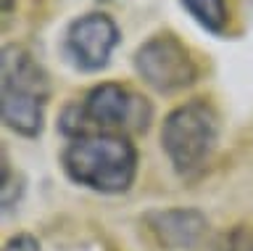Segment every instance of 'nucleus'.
Segmentation results:
<instances>
[{
	"label": "nucleus",
	"instance_id": "1",
	"mask_svg": "<svg viewBox=\"0 0 253 251\" xmlns=\"http://www.w3.org/2000/svg\"><path fill=\"white\" fill-rule=\"evenodd\" d=\"M153 122V103L142 93L124 82H98L79 100H71L58 114V130L69 140L114 132V135H137Z\"/></svg>",
	"mask_w": 253,
	"mask_h": 251
},
{
	"label": "nucleus",
	"instance_id": "2",
	"mask_svg": "<svg viewBox=\"0 0 253 251\" xmlns=\"http://www.w3.org/2000/svg\"><path fill=\"white\" fill-rule=\"evenodd\" d=\"M61 167L71 183L87 191L100 196H122L134 185L140 156L129 135L92 132L69 140L61 151Z\"/></svg>",
	"mask_w": 253,
	"mask_h": 251
},
{
	"label": "nucleus",
	"instance_id": "3",
	"mask_svg": "<svg viewBox=\"0 0 253 251\" xmlns=\"http://www.w3.org/2000/svg\"><path fill=\"white\" fill-rule=\"evenodd\" d=\"M50 100V77L24 45H5L0 53V116L11 132L40 138Z\"/></svg>",
	"mask_w": 253,
	"mask_h": 251
},
{
	"label": "nucleus",
	"instance_id": "4",
	"mask_svg": "<svg viewBox=\"0 0 253 251\" xmlns=\"http://www.w3.org/2000/svg\"><path fill=\"white\" fill-rule=\"evenodd\" d=\"M219 114L206 98H190L174 106L161 122V151L179 177H195L206 169L219 146Z\"/></svg>",
	"mask_w": 253,
	"mask_h": 251
},
{
	"label": "nucleus",
	"instance_id": "5",
	"mask_svg": "<svg viewBox=\"0 0 253 251\" xmlns=\"http://www.w3.org/2000/svg\"><path fill=\"white\" fill-rule=\"evenodd\" d=\"M134 74L161 96H174L198 82V61L193 50L174 32H158L148 37L132 56Z\"/></svg>",
	"mask_w": 253,
	"mask_h": 251
},
{
	"label": "nucleus",
	"instance_id": "6",
	"mask_svg": "<svg viewBox=\"0 0 253 251\" xmlns=\"http://www.w3.org/2000/svg\"><path fill=\"white\" fill-rule=\"evenodd\" d=\"M122 43L116 21L103 11L77 16L63 35V56L77 72H100L108 66L114 50Z\"/></svg>",
	"mask_w": 253,
	"mask_h": 251
},
{
	"label": "nucleus",
	"instance_id": "7",
	"mask_svg": "<svg viewBox=\"0 0 253 251\" xmlns=\"http://www.w3.org/2000/svg\"><path fill=\"white\" fill-rule=\"evenodd\" d=\"M145 227L158 246L169 251H193L206 241L209 217L195 206L153 209L145 214Z\"/></svg>",
	"mask_w": 253,
	"mask_h": 251
},
{
	"label": "nucleus",
	"instance_id": "8",
	"mask_svg": "<svg viewBox=\"0 0 253 251\" xmlns=\"http://www.w3.org/2000/svg\"><path fill=\"white\" fill-rule=\"evenodd\" d=\"M198 27L211 35H224L229 29V8L227 0H179Z\"/></svg>",
	"mask_w": 253,
	"mask_h": 251
},
{
	"label": "nucleus",
	"instance_id": "9",
	"mask_svg": "<svg viewBox=\"0 0 253 251\" xmlns=\"http://www.w3.org/2000/svg\"><path fill=\"white\" fill-rule=\"evenodd\" d=\"M211 251H253V225H232L216 235Z\"/></svg>",
	"mask_w": 253,
	"mask_h": 251
},
{
	"label": "nucleus",
	"instance_id": "10",
	"mask_svg": "<svg viewBox=\"0 0 253 251\" xmlns=\"http://www.w3.org/2000/svg\"><path fill=\"white\" fill-rule=\"evenodd\" d=\"M3 251H40V241L29 233H16L3 243Z\"/></svg>",
	"mask_w": 253,
	"mask_h": 251
}]
</instances>
